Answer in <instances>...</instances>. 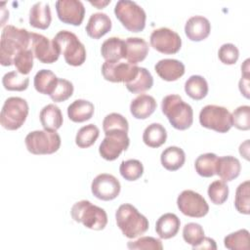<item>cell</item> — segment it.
Instances as JSON below:
<instances>
[{
  "label": "cell",
  "mask_w": 250,
  "mask_h": 250,
  "mask_svg": "<svg viewBox=\"0 0 250 250\" xmlns=\"http://www.w3.org/2000/svg\"><path fill=\"white\" fill-rule=\"evenodd\" d=\"M30 48V32L8 24L2 29L0 40V63L3 66L14 64L15 57Z\"/></svg>",
  "instance_id": "cell-1"
},
{
  "label": "cell",
  "mask_w": 250,
  "mask_h": 250,
  "mask_svg": "<svg viewBox=\"0 0 250 250\" xmlns=\"http://www.w3.org/2000/svg\"><path fill=\"white\" fill-rule=\"evenodd\" d=\"M162 113L177 130L188 129L193 122V110L190 104L185 103L179 95H167L161 102Z\"/></svg>",
  "instance_id": "cell-2"
},
{
  "label": "cell",
  "mask_w": 250,
  "mask_h": 250,
  "mask_svg": "<svg viewBox=\"0 0 250 250\" xmlns=\"http://www.w3.org/2000/svg\"><path fill=\"white\" fill-rule=\"evenodd\" d=\"M116 225L127 238H136L149 228L148 220L132 204L124 203L115 212Z\"/></svg>",
  "instance_id": "cell-3"
},
{
  "label": "cell",
  "mask_w": 250,
  "mask_h": 250,
  "mask_svg": "<svg viewBox=\"0 0 250 250\" xmlns=\"http://www.w3.org/2000/svg\"><path fill=\"white\" fill-rule=\"evenodd\" d=\"M70 214L76 223H81L85 228L93 230H102L107 225L106 212L89 200H80L74 203Z\"/></svg>",
  "instance_id": "cell-4"
},
{
  "label": "cell",
  "mask_w": 250,
  "mask_h": 250,
  "mask_svg": "<svg viewBox=\"0 0 250 250\" xmlns=\"http://www.w3.org/2000/svg\"><path fill=\"white\" fill-rule=\"evenodd\" d=\"M63 55L67 64L72 66L82 65L86 60V49L77 35L69 30H61L52 39Z\"/></svg>",
  "instance_id": "cell-5"
},
{
  "label": "cell",
  "mask_w": 250,
  "mask_h": 250,
  "mask_svg": "<svg viewBox=\"0 0 250 250\" xmlns=\"http://www.w3.org/2000/svg\"><path fill=\"white\" fill-rule=\"evenodd\" d=\"M114 14L127 30L131 32H141L145 29L146 21V12L135 1H117L114 7Z\"/></svg>",
  "instance_id": "cell-6"
},
{
  "label": "cell",
  "mask_w": 250,
  "mask_h": 250,
  "mask_svg": "<svg viewBox=\"0 0 250 250\" xmlns=\"http://www.w3.org/2000/svg\"><path fill=\"white\" fill-rule=\"evenodd\" d=\"M28 111V104L24 99L21 97H10L4 102L2 106L0 123L6 130H18L25 122Z\"/></svg>",
  "instance_id": "cell-7"
},
{
  "label": "cell",
  "mask_w": 250,
  "mask_h": 250,
  "mask_svg": "<svg viewBox=\"0 0 250 250\" xmlns=\"http://www.w3.org/2000/svg\"><path fill=\"white\" fill-rule=\"evenodd\" d=\"M61 137L57 131L36 130L28 133L24 139L27 150L35 155L52 154L61 146Z\"/></svg>",
  "instance_id": "cell-8"
},
{
  "label": "cell",
  "mask_w": 250,
  "mask_h": 250,
  "mask_svg": "<svg viewBox=\"0 0 250 250\" xmlns=\"http://www.w3.org/2000/svg\"><path fill=\"white\" fill-rule=\"evenodd\" d=\"M199 123L204 128L227 133L232 127L231 113L224 106L207 104L199 112Z\"/></svg>",
  "instance_id": "cell-9"
},
{
  "label": "cell",
  "mask_w": 250,
  "mask_h": 250,
  "mask_svg": "<svg viewBox=\"0 0 250 250\" xmlns=\"http://www.w3.org/2000/svg\"><path fill=\"white\" fill-rule=\"evenodd\" d=\"M128 132L123 130H111L104 133L105 137L99 146L100 155L107 160L113 161L119 157L122 151L127 150L130 145Z\"/></svg>",
  "instance_id": "cell-10"
},
{
  "label": "cell",
  "mask_w": 250,
  "mask_h": 250,
  "mask_svg": "<svg viewBox=\"0 0 250 250\" xmlns=\"http://www.w3.org/2000/svg\"><path fill=\"white\" fill-rule=\"evenodd\" d=\"M177 206L184 215L191 218H202L209 211V205L204 197L191 189H185L179 194Z\"/></svg>",
  "instance_id": "cell-11"
},
{
  "label": "cell",
  "mask_w": 250,
  "mask_h": 250,
  "mask_svg": "<svg viewBox=\"0 0 250 250\" xmlns=\"http://www.w3.org/2000/svg\"><path fill=\"white\" fill-rule=\"evenodd\" d=\"M149 42L154 50L166 55L176 54L182 47L180 35L168 27L154 29L150 34Z\"/></svg>",
  "instance_id": "cell-12"
},
{
  "label": "cell",
  "mask_w": 250,
  "mask_h": 250,
  "mask_svg": "<svg viewBox=\"0 0 250 250\" xmlns=\"http://www.w3.org/2000/svg\"><path fill=\"white\" fill-rule=\"evenodd\" d=\"M30 48L34 58L43 63H53L61 55L53 40L36 32H30Z\"/></svg>",
  "instance_id": "cell-13"
},
{
  "label": "cell",
  "mask_w": 250,
  "mask_h": 250,
  "mask_svg": "<svg viewBox=\"0 0 250 250\" xmlns=\"http://www.w3.org/2000/svg\"><path fill=\"white\" fill-rule=\"evenodd\" d=\"M139 66L124 62H104L102 65L103 77L109 82L113 83H128L133 80L138 74Z\"/></svg>",
  "instance_id": "cell-14"
},
{
  "label": "cell",
  "mask_w": 250,
  "mask_h": 250,
  "mask_svg": "<svg viewBox=\"0 0 250 250\" xmlns=\"http://www.w3.org/2000/svg\"><path fill=\"white\" fill-rule=\"evenodd\" d=\"M91 190L98 199L109 201L119 195L121 185L113 175L102 173L96 176L92 181Z\"/></svg>",
  "instance_id": "cell-15"
},
{
  "label": "cell",
  "mask_w": 250,
  "mask_h": 250,
  "mask_svg": "<svg viewBox=\"0 0 250 250\" xmlns=\"http://www.w3.org/2000/svg\"><path fill=\"white\" fill-rule=\"evenodd\" d=\"M58 18L63 23L78 26L85 16L84 4L79 0H59L55 3Z\"/></svg>",
  "instance_id": "cell-16"
},
{
  "label": "cell",
  "mask_w": 250,
  "mask_h": 250,
  "mask_svg": "<svg viewBox=\"0 0 250 250\" xmlns=\"http://www.w3.org/2000/svg\"><path fill=\"white\" fill-rule=\"evenodd\" d=\"M211 31V23L208 19L203 16H193L189 18L185 25V33L187 37L195 42L206 39Z\"/></svg>",
  "instance_id": "cell-17"
},
{
  "label": "cell",
  "mask_w": 250,
  "mask_h": 250,
  "mask_svg": "<svg viewBox=\"0 0 250 250\" xmlns=\"http://www.w3.org/2000/svg\"><path fill=\"white\" fill-rule=\"evenodd\" d=\"M149 51L147 42L140 37H128L125 39L124 59L131 64H137L143 62Z\"/></svg>",
  "instance_id": "cell-18"
},
{
  "label": "cell",
  "mask_w": 250,
  "mask_h": 250,
  "mask_svg": "<svg viewBox=\"0 0 250 250\" xmlns=\"http://www.w3.org/2000/svg\"><path fill=\"white\" fill-rule=\"evenodd\" d=\"M155 72L165 81H176L185 74V64L175 59H163L154 65Z\"/></svg>",
  "instance_id": "cell-19"
},
{
  "label": "cell",
  "mask_w": 250,
  "mask_h": 250,
  "mask_svg": "<svg viewBox=\"0 0 250 250\" xmlns=\"http://www.w3.org/2000/svg\"><path fill=\"white\" fill-rule=\"evenodd\" d=\"M112 26L110 18L104 13H94L90 16L86 25V32L93 39H100L105 35Z\"/></svg>",
  "instance_id": "cell-20"
},
{
  "label": "cell",
  "mask_w": 250,
  "mask_h": 250,
  "mask_svg": "<svg viewBox=\"0 0 250 250\" xmlns=\"http://www.w3.org/2000/svg\"><path fill=\"white\" fill-rule=\"evenodd\" d=\"M241 171L239 160L231 155L218 157L216 163V175L223 181L230 182L236 179Z\"/></svg>",
  "instance_id": "cell-21"
},
{
  "label": "cell",
  "mask_w": 250,
  "mask_h": 250,
  "mask_svg": "<svg viewBox=\"0 0 250 250\" xmlns=\"http://www.w3.org/2000/svg\"><path fill=\"white\" fill-rule=\"evenodd\" d=\"M156 101L152 96L141 94L130 104V112L136 119H146L156 109Z\"/></svg>",
  "instance_id": "cell-22"
},
{
  "label": "cell",
  "mask_w": 250,
  "mask_h": 250,
  "mask_svg": "<svg viewBox=\"0 0 250 250\" xmlns=\"http://www.w3.org/2000/svg\"><path fill=\"white\" fill-rule=\"evenodd\" d=\"M52 21L50 5L40 1L33 4L29 10V24L39 29H47Z\"/></svg>",
  "instance_id": "cell-23"
},
{
  "label": "cell",
  "mask_w": 250,
  "mask_h": 250,
  "mask_svg": "<svg viewBox=\"0 0 250 250\" xmlns=\"http://www.w3.org/2000/svg\"><path fill=\"white\" fill-rule=\"evenodd\" d=\"M181 226V221L174 213L161 215L155 223V231L162 239H170L177 235Z\"/></svg>",
  "instance_id": "cell-24"
},
{
  "label": "cell",
  "mask_w": 250,
  "mask_h": 250,
  "mask_svg": "<svg viewBox=\"0 0 250 250\" xmlns=\"http://www.w3.org/2000/svg\"><path fill=\"white\" fill-rule=\"evenodd\" d=\"M101 54L105 62H119L125 56V40L115 36L107 38L102 44Z\"/></svg>",
  "instance_id": "cell-25"
},
{
  "label": "cell",
  "mask_w": 250,
  "mask_h": 250,
  "mask_svg": "<svg viewBox=\"0 0 250 250\" xmlns=\"http://www.w3.org/2000/svg\"><path fill=\"white\" fill-rule=\"evenodd\" d=\"M95 106L91 102L78 99L67 106V116L72 122L82 123L92 118Z\"/></svg>",
  "instance_id": "cell-26"
},
{
  "label": "cell",
  "mask_w": 250,
  "mask_h": 250,
  "mask_svg": "<svg viewBox=\"0 0 250 250\" xmlns=\"http://www.w3.org/2000/svg\"><path fill=\"white\" fill-rule=\"evenodd\" d=\"M39 118L43 128L49 131H57L61 128L63 122L62 113L60 107L55 104L45 105L40 111Z\"/></svg>",
  "instance_id": "cell-27"
},
{
  "label": "cell",
  "mask_w": 250,
  "mask_h": 250,
  "mask_svg": "<svg viewBox=\"0 0 250 250\" xmlns=\"http://www.w3.org/2000/svg\"><path fill=\"white\" fill-rule=\"evenodd\" d=\"M160 162L166 170L177 171L185 164L186 153L179 146H168L161 152Z\"/></svg>",
  "instance_id": "cell-28"
},
{
  "label": "cell",
  "mask_w": 250,
  "mask_h": 250,
  "mask_svg": "<svg viewBox=\"0 0 250 250\" xmlns=\"http://www.w3.org/2000/svg\"><path fill=\"white\" fill-rule=\"evenodd\" d=\"M58 80L59 78L52 70L41 69L36 72L33 79V85L38 93L51 96L57 87Z\"/></svg>",
  "instance_id": "cell-29"
},
{
  "label": "cell",
  "mask_w": 250,
  "mask_h": 250,
  "mask_svg": "<svg viewBox=\"0 0 250 250\" xmlns=\"http://www.w3.org/2000/svg\"><path fill=\"white\" fill-rule=\"evenodd\" d=\"M167 140V131L160 123L149 124L143 133V142L149 147H159Z\"/></svg>",
  "instance_id": "cell-30"
},
{
  "label": "cell",
  "mask_w": 250,
  "mask_h": 250,
  "mask_svg": "<svg viewBox=\"0 0 250 250\" xmlns=\"http://www.w3.org/2000/svg\"><path fill=\"white\" fill-rule=\"evenodd\" d=\"M127 90L133 94H142L153 86V77L146 67H140L136 77L125 83Z\"/></svg>",
  "instance_id": "cell-31"
},
{
  "label": "cell",
  "mask_w": 250,
  "mask_h": 250,
  "mask_svg": "<svg viewBox=\"0 0 250 250\" xmlns=\"http://www.w3.org/2000/svg\"><path fill=\"white\" fill-rule=\"evenodd\" d=\"M185 92L195 101H200L208 94V83L201 75H191L185 83Z\"/></svg>",
  "instance_id": "cell-32"
},
{
  "label": "cell",
  "mask_w": 250,
  "mask_h": 250,
  "mask_svg": "<svg viewBox=\"0 0 250 250\" xmlns=\"http://www.w3.org/2000/svg\"><path fill=\"white\" fill-rule=\"evenodd\" d=\"M218 156L215 153L207 152L200 154L194 162L196 173L204 178H210L216 175V163Z\"/></svg>",
  "instance_id": "cell-33"
},
{
  "label": "cell",
  "mask_w": 250,
  "mask_h": 250,
  "mask_svg": "<svg viewBox=\"0 0 250 250\" xmlns=\"http://www.w3.org/2000/svg\"><path fill=\"white\" fill-rule=\"evenodd\" d=\"M100 136V129L94 124L81 127L75 137V144L80 148H87L93 146Z\"/></svg>",
  "instance_id": "cell-34"
},
{
  "label": "cell",
  "mask_w": 250,
  "mask_h": 250,
  "mask_svg": "<svg viewBox=\"0 0 250 250\" xmlns=\"http://www.w3.org/2000/svg\"><path fill=\"white\" fill-rule=\"evenodd\" d=\"M2 84L8 91H24L29 85V78L20 73L19 71L12 70L4 74Z\"/></svg>",
  "instance_id": "cell-35"
},
{
  "label": "cell",
  "mask_w": 250,
  "mask_h": 250,
  "mask_svg": "<svg viewBox=\"0 0 250 250\" xmlns=\"http://www.w3.org/2000/svg\"><path fill=\"white\" fill-rule=\"evenodd\" d=\"M250 182L245 181L241 183L235 190L234 207L237 212L244 215L250 213Z\"/></svg>",
  "instance_id": "cell-36"
},
{
  "label": "cell",
  "mask_w": 250,
  "mask_h": 250,
  "mask_svg": "<svg viewBox=\"0 0 250 250\" xmlns=\"http://www.w3.org/2000/svg\"><path fill=\"white\" fill-rule=\"evenodd\" d=\"M224 245L226 248L230 250L249 249V231L242 229L228 234L224 238Z\"/></svg>",
  "instance_id": "cell-37"
},
{
  "label": "cell",
  "mask_w": 250,
  "mask_h": 250,
  "mask_svg": "<svg viewBox=\"0 0 250 250\" xmlns=\"http://www.w3.org/2000/svg\"><path fill=\"white\" fill-rule=\"evenodd\" d=\"M119 172L126 181L134 182L143 176L144 166L138 159H128L121 162Z\"/></svg>",
  "instance_id": "cell-38"
},
{
  "label": "cell",
  "mask_w": 250,
  "mask_h": 250,
  "mask_svg": "<svg viewBox=\"0 0 250 250\" xmlns=\"http://www.w3.org/2000/svg\"><path fill=\"white\" fill-rule=\"evenodd\" d=\"M229 187L223 180H217L212 182L208 187V196L212 203L215 205L224 204L229 197Z\"/></svg>",
  "instance_id": "cell-39"
},
{
  "label": "cell",
  "mask_w": 250,
  "mask_h": 250,
  "mask_svg": "<svg viewBox=\"0 0 250 250\" xmlns=\"http://www.w3.org/2000/svg\"><path fill=\"white\" fill-rule=\"evenodd\" d=\"M33 52L31 48L21 51L14 59V65L17 71L23 75H27L33 67Z\"/></svg>",
  "instance_id": "cell-40"
},
{
  "label": "cell",
  "mask_w": 250,
  "mask_h": 250,
  "mask_svg": "<svg viewBox=\"0 0 250 250\" xmlns=\"http://www.w3.org/2000/svg\"><path fill=\"white\" fill-rule=\"evenodd\" d=\"M231 122L238 130L247 131L250 129V106L240 105L231 113Z\"/></svg>",
  "instance_id": "cell-41"
},
{
  "label": "cell",
  "mask_w": 250,
  "mask_h": 250,
  "mask_svg": "<svg viewBox=\"0 0 250 250\" xmlns=\"http://www.w3.org/2000/svg\"><path fill=\"white\" fill-rule=\"evenodd\" d=\"M103 130L104 132L111 130H123L128 132L129 123L127 119L120 113L112 112L107 114L103 120Z\"/></svg>",
  "instance_id": "cell-42"
},
{
  "label": "cell",
  "mask_w": 250,
  "mask_h": 250,
  "mask_svg": "<svg viewBox=\"0 0 250 250\" xmlns=\"http://www.w3.org/2000/svg\"><path fill=\"white\" fill-rule=\"evenodd\" d=\"M204 236V229L199 224L188 223L186 224L183 229V238L191 246L198 244Z\"/></svg>",
  "instance_id": "cell-43"
},
{
  "label": "cell",
  "mask_w": 250,
  "mask_h": 250,
  "mask_svg": "<svg viewBox=\"0 0 250 250\" xmlns=\"http://www.w3.org/2000/svg\"><path fill=\"white\" fill-rule=\"evenodd\" d=\"M74 91L73 84L66 79L63 78H59L57 87L53 94L50 96L51 100L55 103H62L66 100H68Z\"/></svg>",
  "instance_id": "cell-44"
},
{
  "label": "cell",
  "mask_w": 250,
  "mask_h": 250,
  "mask_svg": "<svg viewBox=\"0 0 250 250\" xmlns=\"http://www.w3.org/2000/svg\"><path fill=\"white\" fill-rule=\"evenodd\" d=\"M127 247L132 250H142V249H152V250H162L163 245L160 239L152 236H141L136 240H131L127 242Z\"/></svg>",
  "instance_id": "cell-45"
},
{
  "label": "cell",
  "mask_w": 250,
  "mask_h": 250,
  "mask_svg": "<svg viewBox=\"0 0 250 250\" xmlns=\"http://www.w3.org/2000/svg\"><path fill=\"white\" fill-rule=\"evenodd\" d=\"M219 60L224 64H234L239 57V51L237 47L232 43L223 44L218 51Z\"/></svg>",
  "instance_id": "cell-46"
},
{
  "label": "cell",
  "mask_w": 250,
  "mask_h": 250,
  "mask_svg": "<svg viewBox=\"0 0 250 250\" xmlns=\"http://www.w3.org/2000/svg\"><path fill=\"white\" fill-rule=\"evenodd\" d=\"M249 59H246L241 64V73L242 76L238 82V88L240 93L246 98L249 99V82H250V72H249Z\"/></svg>",
  "instance_id": "cell-47"
},
{
  "label": "cell",
  "mask_w": 250,
  "mask_h": 250,
  "mask_svg": "<svg viewBox=\"0 0 250 250\" xmlns=\"http://www.w3.org/2000/svg\"><path fill=\"white\" fill-rule=\"evenodd\" d=\"M192 249H194V250H195V249L216 250V249H217V244H216V242H215V240H214L213 238L204 236V237L202 238V240H201L198 244L192 246Z\"/></svg>",
  "instance_id": "cell-48"
},
{
  "label": "cell",
  "mask_w": 250,
  "mask_h": 250,
  "mask_svg": "<svg viewBox=\"0 0 250 250\" xmlns=\"http://www.w3.org/2000/svg\"><path fill=\"white\" fill-rule=\"evenodd\" d=\"M249 140H246L243 144L239 146V153L242 155L246 160H249Z\"/></svg>",
  "instance_id": "cell-49"
},
{
  "label": "cell",
  "mask_w": 250,
  "mask_h": 250,
  "mask_svg": "<svg viewBox=\"0 0 250 250\" xmlns=\"http://www.w3.org/2000/svg\"><path fill=\"white\" fill-rule=\"evenodd\" d=\"M110 3V0H106V1H90V4L95 6L97 9H103L104 7H105L107 4Z\"/></svg>",
  "instance_id": "cell-50"
}]
</instances>
